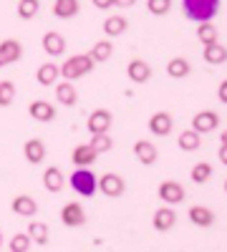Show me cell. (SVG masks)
I'll use <instances>...</instances> for the list:
<instances>
[{
    "instance_id": "obj_1",
    "label": "cell",
    "mask_w": 227,
    "mask_h": 252,
    "mask_svg": "<svg viewBox=\"0 0 227 252\" xmlns=\"http://www.w3.org/2000/svg\"><path fill=\"white\" fill-rule=\"evenodd\" d=\"M182 10L195 23L212 20L220 10V0H182Z\"/></svg>"
},
{
    "instance_id": "obj_2",
    "label": "cell",
    "mask_w": 227,
    "mask_h": 252,
    "mask_svg": "<svg viewBox=\"0 0 227 252\" xmlns=\"http://www.w3.org/2000/svg\"><path fill=\"white\" fill-rule=\"evenodd\" d=\"M68 182H71V189L81 197H94L98 192V187H96L98 177L91 172V166H76V172L68 177Z\"/></svg>"
},
{
    "instance_id": "obj_3",
    "label": "cell",
    "mask_w": 227,
    "mask_h": 252,
    "mask_svg": "<svg viewBox=\"0 0 227 252\" xmlns=\"http://www.w3.org/2000/svg\"><path fill=\"white\" fill-rule=\"evenodd\" d=\"M96 66L94 58L89 53H78V56H71L64 61V66H61V76L66 81H76V78H84L91 73V68Z\"/></svg>"
},
{
    "instance_id": "obj_4",
    "label": "cell",
    "mask_w": 227,
    "mask_h": 252,
    "mask_svg": "<svg viewBox=\"0 0 227 252\" xmlns=\"http://www.w3.org/2000/svg\"><path fill=\"white\" fill-rule=\"evenodd\" d=\"M96 187H98L101 194H104V197H111V199L121 197L124 189H127V184H124V179H121L119 174H104V177H98Z\"/></svg>"
},
{
    "instance_id": "obj_5",
    "label": "cell",
    "mask_w": 227,
    "mask_h": 252,
    "mask_svg": "<svg viewBox=\"0 0 227 252\" xmlns=\"http://www.w3.org/2000/svg\"><path fill=\"white\" fill-rule=\"evenodd\" d=\"M111 124H114L111 111H106V109H96V111H91L89 119H86V129H89L91 134H104V131L111 129Z\"/></svg>"
},
{
    "instance_id": "obj_6",
    "label": "cell",
    "mask_w": 227,
    "mask_h": 252,
    "mask_svg": "<svg viewBox=\"0 0 227 252\" xmlns=\"http://www.w3.org/2000/svg\"><path fill=\"white\" fill-rule=\"evenodd\" d=\"M157 194L164 204H179L184 199V187L174 179H167V182H162L159 189H157Z\"/></svg>"
},
{
    "instance_id": "obj_7",
    "label": "cell",
    "mask_w": 227,
    "mask_h": 252,
    "mask_svg": "<svg viewBox=\"0 0 227 252\" xmlns=\"http://www.w3.org/2000/svg\"><path fill=\"white\" fill-rule=\"evenodd\" d=\"M61 222H64L66 227H81V224L86 222V209H84V204H78V202L64 204V209H61Z\"/></svg>"
},
{
    "instance_id": "obj_8",
    "label": "cell",
    "mask_w": 227,
    "mask_h": 252,
    "mask_svg": "<svg viewBox=\"0 0 227 252\" xmlns=\"http://www.w3.org/2000/svg\"><path fill=\"white\" fill-rule=\"evenodd\" d=\"M20 56H23V46H20L15 38L0 40V68H3V66H10V63H15Z\"/></svg>"
},
{
    "instance_id": "obj_9",
    "label": "cell",
    "mask_w": 227,
    "mask_h": 252,
    "mask_svg": "<svg viewBox=\"0 0 227 252\" xmlns=\"http://www.w3.org/2000/svg\"><path fill=\"white\" fill-rule=\"evenodd\" d=\"M172 129H174V119L167 111H157L154 116H149V131L154 136H169Z\"/></svg>"
},
{
    "instance_id": "obj_10",
    "label": "cell",
    "mask_w": 227,
    "mask_h": 252,
    "mask_svg": "<svg viewBox=\"0 0 227 252\" xmlns=\"http://www.w3.org/2000/svg\"><path fill=\"white\" fill-rule=\"evenodd\" d=\"M28 114L35 121H40V124H48V121L56 119V106H53V103H48V101H43V98H35V101H31Z\"/></svg>"
},
{
    "instance_id": "obj_11",
    "label": "cell",
    "mask_w": 227,
    "mask_h": 252,
    "mask_svg": "<svg viewBox=\"0 0 227 252\" xmlns=\"http://www.w3.org/2000/svg\"><path fill=\"white\" fill-rule=\"evenodd\" d=\"M220 126V116L215 111H199L192 116V129L199 131V134H210Z\"/></svg>"
},
{
    "instance_id": "obj_12",
    "label": "cell",
    "mask_w": 227,
    "mask_h": 252,
    "mask_svg": "<svg viewBox=\"0 0 227 252\" xmlns=\"http://www.w3.org/2000/svg\"><path fill=\"white\" fill-rule=\"evenodd\" d=\"M174 222H177V212L172 209V204L159 207L157 212H154V217H152V224H154V229H159V232H167V229H172Z\"/></svg>"
},
{
    "instance_id": "obj_13",
    "label": "cell",
    "mask_w": 227,
    "mask_h": 252,
    "mask_svg": "<svg viewBox=\"0 0 227 252\" xmlns=\"http://www.w3.org/2000/svg\"><path fill=\"white\" fill-rule=\"evenodd\" d=\"M10 209H13L18 217H35V212H38V202H35L33 197H28V194H18V197H13Z\"/></svg>"
},
{
    "instance_id": "obj_14",
    "label": "cell",
    "mask_w": 227,
    "mask_h": 252,
    "mask_svg": "<svg viewBox=\"0 0 227 252\" xmlns=\"http://www.w3.org/2000/svg\"><path fill=\"white\" fill-rule=\"evenodd\" d=\"M127 76L134 83H147L152 78V66L147 61H141V58H134V61H129V66H127Z\"/></svg>"
},
{
    "instance_id": "obj_15",
    "label": "cell",
    "mask_w": 227,
    "mask_h": 252,
    "mask_svg": "<svg viewBox=\"0 0 227 252\" xmlns=\"http://www.w3.org/2000/svg\"><path fill=\"white\" fill-rule=\"evenodd\" d=\"M40 46H43V51L48 56H61L66 51V38L61 33H56V31H48L43 38H40Z\"/></svg>"
},
{
    "instance_id": "obj_16",
    "label": "cell",
    "mask_w": 227,
    "mask_h": 252,
    "mask_svg": "<svg viewBox=\"0 0 227 252\" xmlns=\"http://www.w3.org/2000/svg\"><path fill=\"white\" fill-rule=\"evenodd\" d=\"M58 76H61V66L53 61L38 66V71H35V78H38L40 86H53V83H58Z\"/></svg>"
},
{
    "instance_id": "obj_17",
    "label": "cell",
    "mask_w": 227,
    "mask_h": 252,
    "mask_svg": "<svg viewBox=\"0 0 227 252\" xmlns=\"http://www.w3.org/2000/svg\"><path fill=\"white\" fill-rule=\"evenodd\" d=\"M134 157L141 161V164H154L157 161V157H159V152H157V146L149 141V139H141V141H136L134 144Z\"/></svg>"
},
{
    "instance_id": "obj_18",
    "label": "cell",
    "mask_w": 227,
    "mask_h": 252,
    "mask_svg": "<svg viewBox=\"0 0 227 252\" xmlns=\"http://www.w3.org/2000/svg\"><path fill=\"white\" fill-rule=\"evenodd\" d=\"M202 58L210 63V66H222V63H227V48L220 43V40H215V43H207L202 51Z\"/></svg>"
},
{
    "instance_id": "obj_19",
    "label": "cell",
    "mask_w": 227,
    "mask_h": 252,
    "mask_svg": "<svg viewBox=\"0 0 227 252\" xmlns=\"http://www.w3.org/2000/svg\"><path fill=\"white\" fill-rule=\"evenodd\" d=\"M190 222L192 224H197V227H212L215 224V212L210 207H202V204H195V207H190Z\"/></svg>"
},
{
    "instance_id": "obj_20",
    "label": "cell",
    "mask_w": 227,
    "mask_h": 252,
    "mask_svg": "<svg viewBox=\"0 0 227 252\" xmlns=\"http://www.w3.org/2000/svg\"><path fill=\"white\" fill-rule=\"evenodd\" d=\"M23 154L31 164H40L46 159V144L40 141V139H28L26 146H23Z\"/></svg>"
},
{
    "instance_id": "obj_21",
    "label": "cell",
    "mask_w": 227,
    "mask_h": 252,
    "mask_svg": "<svg viewBox=\"0 0 227 252\" xmlns=\"http://www.w3.org/2000/svg\"><path fill=\"white\" fill-rule=\"evenodd\" d=\"M64 184H66V177L58 166H48V169L43 172V187L48 189V192H61Z\"/></svg>"
},
{
    "instance_id": "obj_22",
    "label": "cell",
    "mask_w": 227,
    "mask_h": 252,
    "mask_svg": "<svg viewBox=\"0 0 227 252\" xmlns=\"http://www.w3.org/2000/svg\"><path fill=\"white\" fill-rule=\"evenodd\" d=\"M56 98H58V103H64V106H73V103L78 101L76 86H73L71 81H61V83H56Z\"/></svg>"
},
{
    "instance_id": "obj_23",
    "label": "cell",
    "mask_w": 227,
    "mask_h": 252,
    "mask_svg": "<svg viewBox=\"0 0 227 252\" xmlns=\"http://www.w3.org/2000/svg\"><path fill=\"white\" fill-rule=\"evenodd\" d=\"M127 28H129V20L124 18V15H109V18L104 20V33H106L109 38L124 35V33H127Z\"/></svg>"
},
{
    "instance_id": "obj_24",
    "label": "cell",
    "mask_w": 227,
    "mask_h": 252,
    "mask_svg": "<svg viewBox=\"0 0 227 252\" xmlns=\"http://www.w3.org/2000/svg\"><path fill=\"white\" fill-rule=\"evenodd\" d=\"M96 152L91 149L89 144H78L76 149H73V154H71V161L76 164V166H91L94 161H96Z\"/></svg>"
},
{
    "instance_id": "obj_25",
    "label": "cell",
    "mask_w": 227,
    "mask_h": 252,
    "mask_svg": "<svg viewBox=\"0 0 227 252\" xmlns=\"http://www.w3.org/2000/svg\"><path fill=\"white\" fill-rule=\"evenodd\" d=\"M28 235H31L33 245L46 247V245H48V224L40 222V220H33V222L28 224Z\"/></svg>"
},
{
    "instance_id": "obj_26",
    "label": "cell",
    "mask_w": 227,
    "mask_h": 252,
    "mask_svg": "<svg viewBox=\"0 0 227 252\" xmlns=\"http://www.w3.org/2000/svg\"><path fill=\"white\" fill-rule=\"evenodd\" d=\"M177 144H179V149H182V152H197V149H199V144H202V134L195 131V129H187V131H182V134H179Z\"/></svg>"
},
{
    "instance_id": "obj_27",
    "label": "cell",
    "mask_w": 227,
    "mask_h": 252,
    "mask_svg": "<svg viewBox=\"0 0 227 252\" xmlns=\"http://www.w3.org/2000/svg\"><path fill=\"white\" fill-rule=\"evenodd\" d=\"M89 56L94 58V63H106L111 56H114V46H111V40H96L94 48L89 51Z\"/></svg>"
},
{
    "instance_id": "obj_28",
    "label": "cell",
    "mask_w": 227,
    "mask_h": 252,
    "mask_svg": "<svg viewBox=\"0 0 227 252\" xmlns=\"http://www.w3.org/2000/svg\"><path fill=\"white\" fill-rule=\"evenodd\" d=\"M78 0H56L53 3V15L56 18H61V20H68V18H73L76 13H78Z\"/></svg>"
},
{
    "instance_id": "obj_29",
    "label": "cell",
    "mask_w": 227,
    "mask_h": 252,
    "mask_svg": "<svg viewBox=\"0 0 227 252\" xmlns=\"http://www.w3.org/2000/svg\"><path fill=\"white\" fill-rule=\"evenodd\" d=\"M192 66H190V61L187 58H182V56H174L169 63H167V73L172 78H184V76H190Z\"/></svg>"
},
{
    "instance_id": "obj_30",
    "label": "cell",
    "mask_w": 227,
    "mask_h": 252,
    "mask_svg": "<svg viewBox=\"0 0 227 252\" xmlns=\"http://www.w3.org/2000/svg\"><path fill=\"white\" fill-rule=\"evenodd\" d=\"M217 26L212 23V20H204V23H197V38H199V43L202 46H207V43H215L217 40Z\"/></svg>"
},
{
    "instance_id": "obj_31",
    "label": "cell",
    "mask_w": 227,
    "mask_h": 252,
    "mask_svg": "<svg viewBox=\"0 0 227 252\" xmlns=\"http://www.w3.org/2000/svg\"><path fill=\"white\" fill-rule=\"evenodd\" d=\"M190 179L195 184H204V182H210L212 179V164L210 161H197L192 166V172H190Z\"/></svg>"
},
{
    "instance_id": "obj_32",
    "label": "cell",
    "mask_w": 227,
    "mask_h": 252,
    "mask_svg": "<svg viewBox=\"0 0 227 252\" xmlns=\"http://www.w3.org/2000/svg\"><path fill=\"white\" fill-rule=\"evenodd\" d=\"M89 146L96 152V154H104V152H111V146H114V139L109 136V131H104V134H94L91 136V141H89Z\"/></svg>"
},
{
    "instance_id": "obj_33",
    "label": "cell",
    "mask_w": 227,
    "mask_h": 252,
    "mask_svg": "<svg viewBox=\"0 0 227 252\" xmlns=\"http://www.w3.org/2000/svg\"><path fill=\"white\" fill-rule=\"evenodd\" d=\"M31 245H33V240H31L28 232H18V235H13V237L8 240V250H10V252H28Z\"/></svg>"
},
{
    "instance_id": "obj_34",
    "label": "cell",
    "mask_w": 227,
    "mask_h": 252,
    "mask_svg": "<svg viewBox=\"0 0 227 252\" xmlns=\"http://www.w3.org/2000/svg\"><path fill=\"white\" fill-rule=\"evenodd\" d=\"M38 10H40V0H18V15L23 20L35 18Z\"/></svg>"
},
{
    "instance_id": "obj_35",
    "label": "cell",
    "mask_w": 227,
    "mask_h": 252,
    "mask_svg": "<svg viewBox=\"0 0 227 252\" xmlns=\"http://www.w3.org/2000/svg\"><path fill=\"white\" fill-rule=\"evenodd\" d=\"M13 98H15V83L0 81V106H10Z\"/></svg>"
},
{
    "instance_id": "obj_36",
    "label": "cell",
    "mask_w": 227,
    "mask_h": 252,
    "mask_svg": "<svg viewBox=\"0 0 227 252\" xmlns=\"http://www.w3.org/2000/svg\"><path fill=\"white\" fill-rule=\"evenodd\" d=\"M147 10L152 15H167L172 10V0H147Z\"/></svg>"
},
{
    "instance_id": "obj_37",
    "label": "cell",
    "mask_w": 227,
    "mask_h": 252,
    "mask_svg": "<svg viewBox=\"0 0 227 252\" xmlns=\"http://www.w3.org/2000/svg\"><path fill=\"white\" fill-rule=\"evenodd\" d=\"M217 98L222 101V103H227V78L220 83V86H217Z\"/></svg>"
},
{
    "instance_id": "obj_38",
    "label": "cell",
    "mask_w": 227,
    "mask_h": 252,
    "mask_svg": "<svg viewBox=\"0 0 227 252\" xmlns=\"http://www.w3.org/2000/svg\"><path fill=\"white\" fill-rule=\"evenodd\" d=\"M91 3H94L98 10H109V8L114 5V0H91Z\"/></svg>"
},
{
    "instance_id": "obj_39",
    "label": "cell",
    "mask_w": 227,
    "mask_h": 252,
    "mask_svg": "<svg viewBox=\"0 0 227 252\" xmlns=\"http://www.w3.org/2000/svg\"><path fill=\"white\" fill-rule=\"evenodd\" d=\"M217 157H220V161H222V164H227V146H225V144H220V152H217Z\"/></svg>"
},
{
    "instance_id": "obj_40",
    "label": "cell",
    "mask_w": 227,
    "mask_h": 252,
    "mask_svg": "<svg viewBox=\"0 0 227 252\" xmlns=\"http://www.w3.org/2000/svg\"><path fill=\"white\" fill-rule=\"evenodd\" d=\"M136 3V0H114V5H119V8H131Z\"/></svg>"
},
{
    "instance_id": "obj_41",
    "label": "cell",
    "mask_w": 227,
    "mask_h": 252,
    "mask_svg": "<svg viewBox=\"0 0 227 252\" xmlns=\"http://www.w3.org/2000/svg\"><path fill=\"white\" fill-rule=\"evenodd\" d=\"M220 144H225V146H227V129L220 134Z\"/></svg>"
},
{
    "instance_id": "obj_42",
    "label": "cell",
    "mask_w": 227,
    "mask_h": 252,
    "mask_svg": "<svg viewBox=\"0 0 227 252\" xmlns=\"http://www.w3.org/2000/svg\"><path fill=\"white\" fill-rule=\"evenodd\" d=\"M5 245V240H3V232H0V247H3Z\"/></svg>"
},
{
    "instance_id": "obj_43",
    "label": "cell",
    "mask_w": 227,
    "mask_h": 252,
    "mask_svg": "<svg viewBox=\"0 0 227 252\" xmlns=\"http://www.w3.org/2000/svg\"><path fill=\"white\" fill-rule=\"evenodd\" d=\"M225 192H227V182H225Z\"/></svg>"
}]
</instances>
